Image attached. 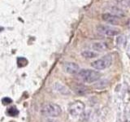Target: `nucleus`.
Instances as JSON below:
<instances>
[{
    "mask_svg": "<svg viewBox=\"0 0 130 122\" xmlns=\"http://www.w3.org/2000/svg\"><path fill=\"white\" fill-rule=\"evenodd\" d=\"M80 78L85 83H93L99 80L101 73L92 69H81L77 73Z\"/></svg>",
    "mask_w": 130,
    "mask_h": 122,
    "instance_id": "nucleus-1",
    "label": "nucleus"
},
{
    "mask_svg": "<svg viewBox=\"0 0 130 122\" xmlns=\"http://www.w3.org/2000/svg\"><path fill=\"white\" fill-rule=\"evenodd\" d=\"M81 55L85 59H93L97 57L98 54L92 51H84L81 52Z\"/></svg>",
    "mask_w": 130,
    "mask_h": 122,
    "instance_id": "nucleus-11",
    "label": "nucleus"
},
{
    "mask_svg": "<svg viewBox=\"0 0 130 122\" xmlns=\"http://www.w3.org/2000/svg\"><path fill=\"white\" fill-rule=\"evenodd\" d=\"M74 91L79 95H84L87 92V87H85L84 85H77L74 88Z\"/></svg>",
    "mask_w": 130,
    "mask_h": 122,
    "instance_id": "nucleus-12",
    "label": "nucleus"
},
{
    "mask_svg": "<svg viewBox=\"0 0 130 122\" xmlns=\"http://www.w3.org/2000/svg\"><path fill=\"white\" fill-rule=\"evenodd\" d=\"M103 20L110 24H119L121 22V18L116 15H113L110 12H106L102 16Z\"/></svg>",
    "mask_w": 130,
    "mask_h": 122,
    "instance_id": "nucleus-7",
    "label": "nucleus"
},
{
    "mask_svg": "<svg viewBox=\"0 0 130 122\" xmlns=\"http://www.w3.org/2000/svg\"><path fill=\"white\" fill-rule=\"evenodd\" d=\"M116 2L124 7H130V0H116Z\"/></svg>",
    "mask_w": 130,
    "mask_h": 122,
    "instance_id": "nucleus-14",
    "label": "nucleus"
},
{
    "mask_svg": "<svg viewBox=\"0 0 130 122\" xmlns=\"http://www.w3.org/2000/svg\"><path fill=\"white\" fill-rule=\"evenodd\" d=\"M46 122H58L57 120H53V119H47L46 120Z\"/></svg>",
    "mask_w": 130,
    "mask_h": 122,
    "instance_id": "nucleus-16",
    "label": "nucleus"
},
{
    "mask_svg": "<svg viewBox=\"0 0 130 122\" xmlns=\"http://www.w3.org/2000/svg\"><path fill=\"white\" fill-rule=\"evenodd\" d=\"M41 112L43 116L50 117V118H55L60 116L61 112H62V109L58 104L55 103H48L45 104Z\"/></svg>",
    "mask_w": 130,
    "mask_h": 122,
    "instance_id": "nucleus-2",
    "label": "nucleus"
},
{
    "mask_svg": "<svg viewBox=\"0 0 130 122\" xmlns=\"http://www.w3.org/2000/svg\"><path fill=\"white\" fill-rule=\"evenodd\" d=\"M63 70L64 72H66L68 74H71V75H74V74H77L79 72H80V67L79 65L76 64V63H73V62H67L63 64Z\"/></svg>",
    "mask_w": 130,
    "mask_h": 122,
    "instance_id": "nucleus-6",
    "label": "nucleus"
},
{
    "mask_svg": "<svg viewBox=\"0 0 130 122\" xmlns=\"http://www.w3.org/2000/svg\"><path fill=\"white\" fill-rule=\"evenodd\" d=\"M85 111V105L80 101H74L68 105V112L72 116H79Z\"/></svg>",
    "mask_w": 130,
    "mask_h": 122,
    "instance_id": "nucleus-4",
    "label": "nucleus"
},
{
    "mask_svg": "<svg viewBox=\"0 0 130 122\" xmlns=\"http://www.w3.org/2000/svg\"><path fill=\"white\" fill-rule=\"evenodd\" d=\"M112 56L111 55H105L102 58L96 59L95 61L91 63V67L96 70H103V69L107 68L112 64Z\"/></svg>",
    "mask_w": 130,
    "mask_h": 122,
    "instance_id": "nucleus-3",
    "label": "nucleus"
},
{
    "mask_svg": "<svg viewBox=\"0 0 130 122\" xmlns=\"http://www.w3.org/2000/svg\"><path fill=\"white\" fill-rule=\"evenodd\" d=\"M110 13H111L113 15H116L117 16H119V17H123V16H125L124 12L122 11L120 8L117 7H113L111 8V11H110Z\"/></svg>",
    "mask_w": 130,
    "mask_h": 122,
    "instance_id": "nucleus-10",
    "label": "nucleus"
},
{
    "mask_svg": "<svg viewBox=\"0 0 130 122\" xmlns=\"http://www.w3.org/2000/svg\"><path fill=\"white\" fill-rule=\"evenodd\" d=\"M92 47L93 50L98 52H103L108 49V44L105 42H97L93 44Z\"/></svg>",
    "mask_w": 130,
    "mask_h": 122,
    "instance_id": "nucleus-9",
    "label": "nucleus"
},
{
    "mask_svg": "<svg viewBox=\"0 0 130 122\" xmlns=\"http://www.w3.org/2000/svg\"><path fill=\"white\" fill-rule=\"evenodd\" d=\"M54 89L55 91H57L58 93L61 94V95H68L70 94V91L69 89L65 86V85L60 84L59 82H55L54 84Z\"/></svg>",
    "mask_w": 130,
    "mask_h": 122,
    "instance_id": "nucleus-8",
    "label": "nucleus"
},
{
    "mask_svg": "<svg viewBox=\"0 0 130 122\" xmlns=\"http://www.w3.org/2000/svg\"><path fill=\"white\" fill-rule=\"evenodd\" d=\"M7 115L10 116H15L18 115L19 112H18V110L16 109L15 107H11V108L7 109Z\"/></svg>",
    "mask_w": 130,
    "mask_h": 122,
    "instance_id": "nucleus-13",
    "label": "nucleus"
},
{
    "mask_svg": "<svg viewBox=\"0 0 130 122\" xmlns=\"http://www.w3.org/2000/svg\"><path fill=\"white\" fill-rule=\"evenodd\" d=\"M97 30L99 34L109 37L116 36L120 33V30L119 28L110 25H103V24H100V25L98 26Z\"/></svg>",
    "mask_w": 130,
    "mask_h": 122,
    "instance_id": "nucleus-5",
    "label": "nucleus"
},
{
    "mask_svg": "<svg viewBox=\"0 0 130 122\" xmlns=\"http://www.w3.org/2000/svg\"><path fill=\"white\" fill-rule=\"evenodd\" d=\"M12 102V100L11 99H9V98H4V99H3V103L4 105H7V104H9L11 103Z\"/></svg>",
    "mask_w": 130,
    "mask_h": 122,
    "instance_id": "nucleus-15",
    "label": "nucleus"
}]
</instances>
